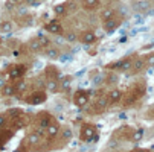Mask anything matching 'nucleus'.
Returning a JSON list of instances; mask_svg holds the SVG:
<instances>
[{
    "mask_svg": "<svg viewBox=\"0 0 154 152\" xmlns=\"http://www.w3.org/2000/svg\"><path fill=\"white\" fill-rule=\"evenodd\" d=\"M64 8H66L64 5H58V6H55V12L57 14H63L64 12Z\"/></svg>",
    "mask_w": 154,
    "mask_h": 152,
    "instance_id": "26",
    "label": "nucleus"
},
{
    "mask_svg": "<svg viewBox=\"0 0 154 152\" xmlns=\"http://www.w3.org/2000/svg\"><path fill=\"white\" fill-rule=\"evenodd\" d=\"M149 66H154V55H149V56H146V59H145Z\"/></svg>",
    "mask_w": 154,
    "mask_h": 152,
    "instance_id": "27",
    "label": "nucleus"
},
{
    "mask_svg": "<svg viewBox=\"0 0 154 152\" xmlns=\"http://www.w3.org/2000/svg\"><path fill=\"white\" fill-rule=\"evenodd\" d=\"M116 81H118L116 76H113V75H110V76H108V84H115Z\"/></svg>",
    "mask_w": 154,
    "mask_h": 152,
    "instance_id": "30",
    "label": "nucleus"
},
{
    "mask_svg": "<svg viewBox=\"0 0 154 152\" xmlns=\"http://www.w3.org/2000/svg\"><path fill=\"white\" fill-rule=\"evenodd\" d=\"M64 38H66V41H70V43H73V41L76 40V35H75V32H67Z\"/></svg>",
    "mask_w": 154,
    "mask_h": 152,
    "instance_id": "23",
    "label": "nucleus"
},
{
    "mask_svg": "<svg viewBox=\"0 0 154 152\" xmlns=\"http://www.w3.org/2000/svg\"><path fill=\"white\" fill-rule=\"evenodd\" d=\"M2 93H3V96H14L15 94V87L6 84L3 88H2Z\"/></svg>",
    "mask_w": 154,
    "mask_h": 152,
    "instance_id": "14",
    "label": "nucleus"
},
{
    "mask_svg": "<svg viewBox=\"0 0 154 152\" xmlns=\"http://www.w3.org/2000/svg\"><path fill=\"white\" fill-rule=\"evenodd\" d=\"M46 100V94L43 93V91H34L29 97H28V102L31 105H38L41 102H45Z\"/></svg>",
    "mask_w": 154,
    "mask_h": 152,
    "instance_id": "2",
    "label": "nucleus"
},
{
    "mask_svg": "<svg viewBox=\"0 0 154 152\" xmlns=\"http://www.w3.org/2000/svg\"><path fill=\"white\" fill-rule=\"evenodd\" d=\"M104 26H105V29L110 32V31H113V29H116V28H118V21H116V20H113V18H110V20H107V21H105V25H104Z\"/></svg>",
    "mask_w": 154,
    "mask_h": 152,
    "instance_id": "17",
    "label": "nucleus"
},
{
    "mask_svg": "<svg viewBox=\"0 0 154 152\" xmlns=\"http://www.w3.org/2000/svg\"><path fill=\"white\" fill-rule=\"evenodd\" d=\"M46 29H48L51 34H55V35H61V34H63V26L58 23V21H51V23H48Z\"/></svg>",
    "mask_w": 154,
    "mask_h": 152,
    "instance_id": "5",
    "label": "nucleus"
},
{
    "mask_svg": "<svg viewBox=\"0 0 154 152\" xmlns=\"http://www.w3.org/2000/svg\"><path fill=\"white\" fill-rule=\"evenodd\" d=\"M81 137H82L85 142L95 140V139H96V129H95V126H92V125H84V126H82Z\"/></svg>",
    "mask_w": 154,
    "mask_h": 152,
    "instance_id": "1",
    "label": "nucleus"
},
{
    "mask_svg": "<svg viewBox=\"0 0 154 152\" xmlns=\"http://www.w3.org/2000/svg\"><path fill=\"white\" fill-rule=\"evenodd\" d=\"M145 64H146V61H145L143 58H137V59H134V61H133L131 70H134V72H140V70H143Z\"/></svg>",
    "mask_w": 154,
    "mask_h": 152,
    "instance_id": "7",
    "label": "nucleus"
},
{
    "mask_svg": "<svg viewBox=\"0 0 154 152\" xmlns=\"http://www.w3.org/2000/svg\"><path fill=\"white\" fill-rule=\"evenodd\" d=\"M11 2H12L14 5H17V3H21V2H23V0H11Z\"/></svg>",
    "mask_w": 154,
    "mask_h": 152,
    "instance_id": "36",
    "label": "nucleus"
},
{
    "mask_svg": "<svg viewBox=\"0 0 154 152\" xmlns=\"http://www.w3.org/2000/svg\"><path fill=\"white\" fill-rule=\"evenodd\" d=\"M0 31L2 32H11L12 31V25H11V21H3L2 25H0Z\"/></svg>",
    "mask_w": 154,
    "mask_h": 152,
    "instance_id": "21",
    "label": "nucleus"
},
{
    "mask_svg": "<svg viewBox=\"0 0 154 152\" xmlns=\"http://www.w3.org/2000/svg\"><path fill=\"white\" fill-rule=\"evenodd\" d=\"M25 88H26V82H23V81H20V82L15 85V90H17V91H23Z\"/></svg>",
    "mask_w": 154,
    "mask_h": 152,
    "instance_id": "24",
    "label": "nucleus"
},
{
    "mask_svg": "<svg viewBox=\"0 0 154 152\" xmlns=\"http://www.w3.org/2000/svg\"><path fill=\"white\" fill-rule=\"evenodd\" d=\"M28 143L32 145V146L38 145V143H40V136H38V134H29V136H28Z\"/></svg>",
    "mask_w": 154,
    "mask_h": 152,
    "instance_id": "18",
    "label": "nucleus"
},
{
    "mask_svg": "<svg viewBox=\"0 0 154 152\" xmlns=\"http://www.w3.org/2000/svg\"><path fill=\"white\" fill-rule=\"evenodd\" d=\"M5 85H6V79H5L3 75H0V88H3Z\"/></svg>",
    "mask_w": 154,
    "mask_h": 152,
    "instance_id": "28",
    "label": "nucleus"
},
{
    "mask_svg": "<svg viewBox=\"0 0 154 152\" xmlns=\"http://www.w3.org/2000/svg\"><path fill=\"white\" fill-rule=\"evenodd\" d=\"M41 47H43V44H41V41H40L38 38H35V40H31V41H29V49H31L32 52H40V50H41Z\"/></svg>",
    "mask_w": 154,
    "mask_h": 152,
    "instance_id": "11",
    "label": "nucleus"
},
{
    "mask_svg": "<svg viewBox=\"0 0 154 152\" xmlns=\"http://www.w3.org/2000/svg\"><path fill=\"white\" fill-rule=\"evenodd\" d=\"M131 66H133V59H124V61H121V62L116 64V69L127 72V70L131 69Z\"/></svg>",
    "mask_w": 154,
    "mask_h": 152,
    "instance_id": "8",
    "label": "nucleus"
},
{
    "mask_svg": "<svg viewBox=\"0 0 154 152\" xmlns=\"http://www.w3.org/2000/svg\"><path fill=\"white\" fill-rule=\"evenodd\" d=\"M5 123H6V117L5 116H0V128H3Z\"/></svg>",
    "mask_w": 154,
    "mask_h": 152,
    "instance_id": "31",
    "label": "nucleus"
},
{
    "mask_svg": "<svg viewBox=\"0 0 154 152\" xmlns=\"http://www.w3.org/2000/svg\"><path fill=\"white\" fill-rule=\"evenodd\" d=\"M73 102H75V105H78V106H85L87 102H89V96H87V93H84V91H78V93L75 94Z\"/></svg>",
    "mask_w": 154,
    "mask_h": 152,
    "instance_id": "4",
    "label": "nucleus"
},
{
    "mask_svg": "<svg viewBox=\"0 0 154 152\" xmlns=\"http://www.w3.org/2000/svg\"><path fill=\"white\" fill-rule=\"evenodd\" d=\"M63 137L64 139H70L72 137V131H70V129H64V131H63Z\"/></svg>",
    "mask_w": 154,
    "mask_h": 152,
    "instance_id": "25",
    "label": "nucleus"
},
{
    "mask_svg": "<svg viewBox=\"0 0 154 152\" xmlns=\"http://www.w3.org/2000/svg\"><path fill=\"white\" fill-rule=\"evenodd\" d=\"M133 9L136 12H148L149 11V2L148 0H134L133 2Z\"/></svg>",
    "mask_w": 154,
    "mask_h": 152,
    "instance_id": "3",
    "label": "nucleus"
},
{
    "mask_svg": "<svg viewBox=\"0 0 154 152\" xmlns=\"http://www.w3.org/2000/svg\"><path fill=\"white\" fill-rule=\"evenodd\" d=\"M131 139H133V142H140L143 139V129L139 128L136 129V131H133V136H131Z\"/></svg>",
    "mask_w": 154,
    "mask_h": 152,
    "instance_id": "16",
    "label": "nucleus"
},
{
    "mask_svg": "<svg viewBox=\"0 0 154 152\" xmlns=\"http://www.w3.org/2000/svg\"><path fill=\"white\" fill-rule=\"evenodd\" d=\"M46 56L51 58V59H58L60 58V52L57 47H48L46 49Z\"/></svg>",
    "mask_w": 154,
    "mask_h": 152,
    "instance_id": "13",
    "label": "nucleus"
},
{
    "mask_svg": "<svg viewBox=\"0 0 154 152\" xmlns=\"http://www.w3.org/2000/svg\"><path fill=\"white\" fill-rule=\"evenodd\" d=\"M46 85H48V90H49V91H57V90H58V82H57L55 79H49Z\"/></svg>",
    "mask_w": 154,
    "mask_h": 152,
    "instance_id": "20",
    "label": "nucleus"
},
{
    "mask_svg": "<svg viewBox=\"0 0 154 152\" xmlns=\"http://www.w3.org/2000/svg\"><path fill=\"white\" fill-rule=\"evenodd\" d=\"M149 114L154 116V105H151V108H149Z\"/></svg>",
    "mask_w": 154,
    "mask_h": 152,
    "instance_id": "35",
    "label": "nucleus"
},
{
    "mask_svg": "<svg viewBox=\"0 0 154 152\" xmlns=\"http://www.w3.org/2000/svg\"><path fill=\"white\" fill-rule=\"evenodd\" d=\"M81 40H82V43H85V44H90V43H93L96 40V35L93 32H90V31H87V32H84L81 35Z\"/></svg>",
    "mask_w": 154,
    "mask_h": 152,
    "instance_id": "9",
    "label": "nucleus"
},
{
    "mask_svg": "<svg viewBox=\"0 0 154 152\" xmlns=\"http://www.w3.org/2000/svg\"><path fill=\"white\" fill-rule=\"evenodd\" d=\"M101 81H102V75H98V76L93 79V84H95V85H98V84H101Z\"/></svg>",
    "mask_w": 154,
    "mask_h": 152,
    "instance_id": "29",
    "label": "nucleus"
},
{
    "mask_svg": "<svg viewBox=\"0 0 154 152\" xmlns=\"http://www.w3.org/2000/svg\"><path fill=\"white\" fill-rule=\"evenodd\" d=\"M99 5V0H82V6L85 9H93Z\"/></svg>",
    "mask_w": 154,
    "mask_h": 152,
    "instance_id": "15",
    "label": "nucleus"
},
{
    "mask_svg": "<svg viewBox=\"0 0 154 152\" xmlns=\"http://www.w3.org/2000/svg\"><path fill=\"white\" fill-rule=\"evenodd\" d=\"M23 73H25V67L23 66H17V67H12L9 70V78L11 79H15V78H20Z\"/></svg>",
    "mask_w": 154,
    "mask_h": 152,
    "instance_id": "6",
    "label": "nucleus"
},
{
    "mask_svg": "<svg viewBox=\"0 0 154 152\" xmlns=\"http://www.w3.org/2000/svg\"><path fill=\"white\" fill-rule=\"evenodd\" d=\"M69 58H70V56H69V55H67V56H66V55H63V56H61V58H60V59H61V61H63V62H64V61H69Z\"/></svg>",
    "mask_w": 154,
    "mask_h": 152,
    "instance_id": "34",
    "label": "nucleus"
},
{
    "mask_svg": "<svg viewBox=\"0 0 154 152\" xmlns=\"http://www.w3.org/2000/svg\"><path fill=\"white\" fill-rule=\"evenodd\" d=\"M38 40L41 41V44H43V46H49V44H51L49 38H46V37L43 35V34H40V35H38Z\"/></svg>",
    "mask_w": 154,
    "mask_h": 152,
    "instance_id": "22",
    "label": "nucleus"
},
{
    "mask_svg": "<svg viewBox=\"0 0 154 152\" xmlns=\"http://www.w3.org/2000/svg\"><path fill=\"white\" fill-rule=\"evenodd\" d=\"M151 2H152V3H154V0H151Z\"/></svg>",
    "mask_w": 154,
    "mask_h": 152,
    "instance_id": "37",
    "label": "nucleus"
},
{
    "mask_svg": "<svg viewBox=\"0 0 154 152\" xmlns=\"http://www.w3.org/2000/svg\"><path fill=\"white\" fill-rule=\"evenodd\" d=\"M58 131H60L58 125H49V126H48V134H49L51 137H55V136L58 134Z\"/></svg>",
    "mask_w": 154,
    "mask_h": 152,
    "instance_id": "19",
    "label": "nucleus"
},
{
    "mask_svg": "<svg viewBox=\"0 0 154 152\" xmlns=\"http://www.w3.org/2000/svg\"><path fill=\"white\" fill-rule=\"evenodd\" d=\"M113 15H115V9H110V8H105V9H102V12H101L102 21H107V20H110V18H113Z\"/></svg>",
    "mask_w": 154,
    "mask_h": 152,
    "instance_id": "12",
    "label": "nucleus"
},
{
    "mask_svg": "<svg viewBox=\"0 0 154 152\" xmlns=\"http://www.w3.org/2000/svg\"><path fill=\"white\" fill-rule=\"evenodd\" d=\"M18 14H20V15H25V14H26V8H20V9H18Z\"/></svg>",
    "mask_w": 154,
    "mask_h": 152,
    "instance_id": "33",
    "label": "nucleus"
},
{
    "mask_svg": "<svg viewBox=\"0 0 154 152\" xmlns=\"http://www.w3.org/2000/svg\"><path fill=\"white\" fill-rule=\"evenodd\" d=\"M69 84H70V82H69V79H64V81H63V88H67Z\"/></svg>",
    "mask_w": 154,
    "mask_h": 152,
    "instance_id": "32",
    "label": "nucleus"
},
{
    "mask_svg": "<svg viewBox=\"0 0 154 152\" xmlns=\"http://www.w3.org/2000/svg\"><path fill=\"white\" fill-rule=\"evenodd\" d=\"M108 99H110V102L116 103V102H119L122 99V93L119 90H112V91L108 93Z\"/></svg>",
    "mask_w": 154,
    "mask_h": 152,
    "instance_id": "10",
    "label": "nucleus"
}]
</instances>
